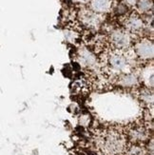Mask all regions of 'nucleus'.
Segmentation results:
<instances>
[{"label":"nucleus","instance_id":"1","mask_svg":"<svg viewBox=\"0 0 154 155\" xmlns=\"http://www.w3.org/2000/svg\"><path fill=\"white\" fill-rule=\"evenodd\" d=\"M100 147L105 155H118L126 150V144L121 134L111 130L101 138Z\"/></svg>","mask_w":154,"mask_h":155},{"label":"nucleus","instance_id":"2","mask_svg":"<svg viewBox=\"0 0 154 155\" xmlns=\"http://www.w3.org/2000/svg\"><path fill=\"white\" fill-rule=\"evenodd\" d=\"M108 65L110 71L116 75L131 71V64L128 56L121 52H113L109 56Z\"/></svg>","mask_w":154,"mask_h":155},{"label":"nucleus","instance_id":"3","mask_svg":"<svg viewBox=\"0 0 154 155\" xmlns=\"http://www.w3.org/2000/svg\"><path fill=\"white\" fill-rule=\"evenodd\" d=\"M135 54L143 61H149L154 56L153 42L149 39H142L136 43L134 47Z\"/></svg>","mask_w":154,"mask_h":155},{"label":"nucleus","instance_id":"4","mask_svg":"<svg viewBox=\"0 0 154 155\" xmlns=\"http://www.w3.org/2000/svg\"><path fill=\"white\" fill-rule=\"evenodd\" d=\"M110 41L116 49L125 50L129 47L131 37L128 31L124 30H115L110 35Z\"/></svg>","mask_w":154,"mask_h":155},{"label":"nucleus","instance_id":"5","mask_svg":"<svg viewBox=\"0 0 154 155\" xmlns=\"http://www.w3.org/2000/svg\"><path fill=\"white\" fill-rule=\"evenodd\" d=\"M140 83L141 82H140L139 74L134 71H129L118 75L117 85L120 87H122V89H126V90L136 89L140 85Z\"/></svg>","mask_w":154,"mask_h":155},{"label":"nucleus","instance_id":"6","mask_svg":"<svg viewBox=\"0 0 154 155\" xmlns=\"http://www.w3.org/2000/svg\"><path fill=\"white\" fill-rule=\"evenodd\" d=\"M129 139L132 142V144H140L142 145L149 139V131L142 126L133 127L129 131Z\"/></svg>","mask_w":154,"mask_h":155},{"label":"nucleus","instance_id":"7","mask_svg":"<svg viewBox=\"0 0 154 155\" xmlns=\"http://www.w3.org/2000/svg\"><path fill=\"white\" fill-rule=\"evenodd\" d=\"M78 60L80 65L84 67V68H88V69L94 68L97 64L96 55L88 49H82L79 51Z\"/></svg>","mask_w":154,"mask_h":155},{"label":"nucleus","instance_id":"8","mask_svg":"<svg viewBox=\"0 0 154 155\" xmlns=\"http://www.w3.org/2000/svg\"><path fill=\"white\" fill-rule=\"evenodd\" d=\"M111 0H90V11L94 13H106L111 9Z\"/></svg>","mask_w":154,"mask_h":155},{"label":"nucleus","instance_id":"9","mask_svg":"<svg viewBox=\"0 0 154 155\" xmlns=\"http://www.w3.org/2000/svg\"><path fill=\"white\" fill-rule=\"evenodd\" d=\"M126 27L129 31L136 32V31H140L141 30L144 29L145 22L141 16L135 13V15H131L128 18L126 23Z\"/></svg>","mask_w":154,"mask_h":155},{"label":"nucleus","instance_id":"10","mask_svg":"<svg viewBox=\"0 0 154 155\" xmlns=\"http://www.w3.org/2000/svg\"><path fill=\"white\" fill-rule=\"evenodd\" d=\"M139 99L141 100V102L144 103L146 106H152L154 102V94L153 90L149 89V87H143L142 90L139 91Z\"/></svg>","mask_w":154,"mask_h":155},{"label":"nucleus","instance_id":"11","mask_svg":"<svg viewBox=\"0 0 154 155\" xmlns=\"http://www.w3.org/2000/svg\"><path fill=\"white\" fill-rule=\"evenodd\" d=\"M126 155H146L145 147L140 144H132L126 149Z\"/></svg>","mask_w":154,"mask_h":155},{"label":"nucleus","instance_id":"12","mask_svg":"<svg viewBox=\"0 0 154 155\" xmlns=\"http://www.w3.org/2000/svg\"><path fill=\"white\" fill-rule=\"evenodd\" d=\"M136 6L141 13H148L153 9V2L152 0H138Z\"/></svg>","mask_w":154,"mask_h":155},{"label":"nucleus","instance_id":"13","mask_svg":"<svg viewBox=\"0 0 154 155\" xmlns=\"http://www.w3.org/2000/svg\"><path fill=\"white\" fill-rule=\"evenodd\" d=\"M83 21L88 26H96L99 23L97 13H94L91 11L87 12V13L83 16Z\"/></svg>","mask_w":154,"mask_h":155},{"label":"nucleus","instance_id":"14","mask_svg":"<svg viewBox=\"0 0 154 155\" xmlns=\"http://www.w3.org/2000/svg\"><path fill=\"white\" fill-rule=\"evenodd\" d=\"M79 122L82 126H88L90 124V115L89 114H83L80 116Z\"/></svg>","mask_w":154,"mask_h":155},{"label":"nucleus","instance_id":"15","mask_svg":"<svg viewBox=\"0 0 154 155\" xmlns=\"http://www.w3.org/2000/svg\"><path fill=\"white\" fill-rule=\"evenodd\" d=\"M138 0H124V4L126 6H129V7H133L136 6Z\"/></svg>","mask_w":154,"mask_h":155},{"label":"nucleus","instance_id":"16","mask_svg":"<svg viewBox=\"0 0 154 155\" xmlns=\"http://www.w3.org/2000/svg\"><path fill=\"white\" fill-rule=\"evenodd\" d=\"M74 2H76V3H87L88 1H90V0H73Z\"/></svg>","mask_w":154,"mask_h":155},{"label":"nucleus","instance_id":"17","mask_svg":"<svg viewBox=\"0 0 154 155\" xmlns=\"http://www.w3.org/2000/svg\"><path fill=\"white\" fill-rule=\"evenodd\" d=\"M146 155H149V154H146ZM150 155H152V154H150Z\"/></svg>","mask_w":154,"mask_h":155}]
</instances>
